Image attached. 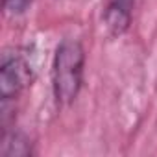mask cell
I'll list each match as a JSON object with an SVG mask.
<instances>
[{
  "instance_id": "obj_1",
  "label": "cell",
  "mask_w": 157,
  "mask_h": 157,
  "mask_svg": "<svg viewBox=\"0 0 157 157\" xmlns=\"http://www.w3.org/2000/svg\"><path fill=\"white\" fill-rule=\"evenodd\" d=\"M85 76V50L78 39H63L52 61V91L57 105H70L80 96Z\"/></svg>"
},
{
  "instance_id": "obj_2",
  "label": "cell",
  "mask_w": 157,
  "mask_h": 157,
  "mask_svg": "<svg viewBox=\"0 0 157 157\" xmlns=\"http://www.w3.org/2000/svg\"><path fill=\"white\" fill-rule=\"evenodd\" d=\"M33 80L32 61L22 50H6L0 63V111H2V126H8L10 113L15 102L26 91ZM2 128V129H4Z\"/></svg>"
},
{
  "instance_id": "obj_3",
  "label": "cell",
  "mask_w": 157,
  "mask_h": 157,
  "mask_svg": "<svg viewBox=\"0 0 157 157\" xmlns=\"http://www.w3.org/2000/svg\"><path fill=\"white\" fill-rule=\"evenodd\" d=\"M135 0H107L104 24L111 37H120L129 30Z\"/></svg>"
},
{
  "instance_id": "obj_4",
  "label": "cell",
  "mask_w": 157,
  "mask_h": 157,
  "mask_svg": "<svg viewBox=\"0 0 157 157\" xmlns=\"http://www.w3.org/2000/svg\"><path fill=\"white\" fill-rule=\"evenodd\" d=\"M30 142L15 131H2V155H30Z\"/></svg>"
},
{
  "instance_id": "obj_5",
  "label": "cell",
  "mask_w": 157,
  "mask_h": 157,
  "mask_svg": "<svg viewBox=\"0 0 157 157\" xmlns=\"http://www.w3.org/2000/svg\"><path fill=\"white\" fill-rule=\"evenodd\" d=\"M2 2H4V8H6L8 13H11V15H22L32 6L33 0H2Z\"/></svg>"
}]
</instances>
